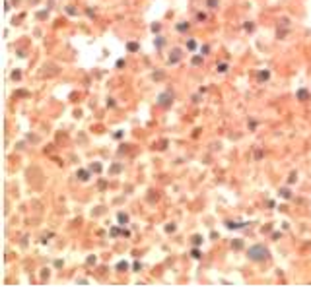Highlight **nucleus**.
Here are the masks:
<instances>
[{
	"label": "nucleus",
	"mask_w": 311,
	"mask_h": 287,
	"mask_svg": "<svg viewBox=\"0 0 311 287\" xmlns=\"http://www.w3.org/2000/svg\"><path fill=\"white\" fill-rule=\"evenodd\" d=\"M249 256H251L253 260L266 258V250H264V248H261V246H255V248H251V250H249Z\"/></svg>",
	"instance_id": "nucleus-1"
}]
</instances>
